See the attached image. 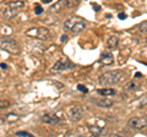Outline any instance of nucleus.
I'll return each mask as SVG.
<instances>
[{"label":"nucleus","instance_id":"nucleus-1","mask_svg":"<svg viewBox=\"0 0 147 137\" xmlns=\"http://www.w3.org/2000/svg\"><path fill=\"white\" fill-rule=\"evenodd\" d=\"M123 71L120 70H113V71H107L103 72L102 75L98 77V82L103 86H113L117 85L119 81L123 79Z\"/></svg>","mask_w":147,"mask_h":137},{"label":"nucleus","instance_id":"nucleus-2","mask_svg":"<svg viewBox=\"0 0 147 137\" xmlns=\"http://www.w3.org/2000/svg\"><path fill=\"white\" fill-rule=\"evenodd\" d=\"M86 22L80 19V17H72V19H67L64 22V28L66 31L71 32L72 34H79L86 28Z\"/></svg>","mask_w":147,"mask_h":137},{"label":"nucleus","instance_id":"nucleus-3","mask_svg":"<svg viewBox=\"0 0 147 137\" xmlns=\"http://www.w3.org/2000/svg\"><path fill=\"white\" fill-rule=\"evenodd\" d=\"M0 45H1V49L5 50V52L10 53V54H18L20 53V47L15 39L9 38V37H1L0 39Z\"/></svg>","mask_w":147,"mask_h":137},{"label":"nucleus","instance_id":"nucleus-4","mask_svg":"<svg viewBox=\"0 0 147 137\" xmlns=\"http://www.w3.org/2000/svg\"><path fill=\"white\" fill-rule=\"evenodd\" d=\"M26 36L32 37V38L47 40L50 37V33H49L48 28H44V27H36V28H30L28 31H26Z\"/></svg>","mask_w":147,"mask_h":137},{"label":"nucleus","instance_id":"nucleus-5","mask_svg":"<svg viewBox=\"0 0 147 137\" xmlns=\"http://www.w3.org/2000/svg\"><path fill=\"white\" fill-rule=\"evenodd\" d=\"M76 65L74 64L69 58H61L59 59L53 65V71H64V70H71V68H75Z\"/></svg>","mask_w":147,"mask_h":137},{"label":"nucleus","instance_id":"nucleus-6","mask_svg":"<svg viewBox=\"0 0 147 137\" xmlns=\"http://www.w3.org/2000/svg\"><path fill=\"white\" fill-rule=\"evenodd\" d=\"M127 126L132 130H142L147 127V119L145 116H135L127 121Z\"/></svg>","mask_w":147,"mask_h":137},{"label":"nucleus","instance_id":"nucleus-7","mask_svg":"<svg viewBox=\"0 0 147 137\" xmlns=\"http://www.w3.org/2000/svg\"><path fill=\"white\" fill-rule=\"evenodd\" d=\"M70 115H71V119L74 121H79L82 119V116H84V109L79 105L74 107L70 109Z\"/></svg>","mask_w":147,"mask_h":137},{"label":"nucleus","instance_id":"nucleus-8","mask_svg":"<svg viewBox=\"0 0 147 137\" xmlns=\"http://www.w3.org/2000/svg\"><path fill=\"white\" fill-rule=\"evenodd\" d=\"M42 121L49 125H57L60 122V119H59L58 115H55V114H45L42 118Z\"/></svg>","mask_w":147,"mask_h":137},{"label":"nucleus","instance_id":"nucleus-9","mask_svg":"<svg viewBox=\"0 0 147 137\" xmlns=\"http://www.w3.org/2000/svg\"><path fill=\"white\" fill-rule=\"evenodd\" d=\"M114 61V56L112 53H103L100 55V59L98 60L99 64H103V65H112Z\"/></svg>","mask_w":147,"mask_h":137},{"label":"nucleus","instance_id":"nucleus-10","mask_svg":"<svg viewBox=\"0 0 147 137\" xmlns=\"http://www.w3.org/2000/svg\"><path fill=\"white\" fill-rule=\"evenodd\" d=\"M88 131L91 132V135H93V136H102L105 130H104V127L102 126H97V125H92L88 127Z\"/></svg>","mask_w":147,"mask_h":137},{"label":"nucleus","instance_id":"nucleus-11","mask_svg":"<svg viewBox=\"0 0 147 137\" xmlns=\"http://www.w3.org/2000/svg\"><path fill=\"white\" fill-rule=\"evenodd\" d=\"M108 97H104V99H100V100H96V104H97L98 107L100 108H110V107H113V100H110V99H107Z\"/></svg>","mask_w":147,"mask_h":137},{"label":"nucleus","instance_id":"nucleus-12","mask_svg":"<svg viewBox=\"0 0 147 137\" xmlns=\"http://www.w3.org/2000/svg\"><path fill=\"white\" fill-rule=\"evenodd\" d=\"M67 6H69V0H59L54 6L50 7V10L52 11H59V10H61V9H64V7H67Z\"/></svg>","mask_w":147,"mask_h":137},{"label":"nucleus","instance_id":"nucleus-13","mask_svg":"<svg viewBox=\"0 0 147 137\" xmlns=\"http://www.w3.org/2000/svg\"><path fill=\"white\" fill-rule=\"evenodd\" d=\"M97 93L102 95V97H113V95H115L117 92L113 88H104V89H98Z\"/></svg>","mask_w":147,"mask_h":137},{"label":"nucleus","instance_id":"nucleus-14","mask_svg":"<svg viewBox=\"0 0 147 137\" xmlns=\"http://www.w3.org/2000/svg\"><path fill=\"white\" fill-rule=\"evenodd\" d=\"M118 44H119V39L115 37V36H112V37H109L108 40H107V45H108V48H110V49L117 48Z\"/></svg>","mask_w":147,"mask_h":137},{"label":"nucleus","instance_id":"nucleus-15","mask_svg":"<svg viewBox=\"0 0 147 137\" xmlns=\"http://www.w3.org/2000/svg\"><path fill=\"white\" fill-rule=\"evenodd\" d=\"M17 12H18V9H12V7H10V9H6L5 12H4L3 15L5 16V19L10 20V19H12V17L16 15Z\"/></svg>","mask_w":147,"mask_h":137},{"label":"nucleus","instance_id":"nucleus-16","mask_svg":"<svg viewBox=\"0 0 147 137\" xmlns=\"http://www.w3.org/2000/svg\"><path fill=\"white\" fill-rule=\"evenodd\" d=\"M7 6H10L12 9H22L25 6V1H22V0H15V1H10L7 3Z\"/></svg>","mask_w":147,"mask_h":137},{"label":"nucleus","instance_id":"nucleus-17","mask_svg":"<svg viewBox=\"0 0 147 137\" xmlns=\"http://www.w3.org/2000/svg\"><path fill=\"white\" fill-rule=\"evenodd\" d=\"M139 31L142 32V33H147V20L144 21L142 24H140V26H139Z\"/></svg>","mask_w":147,"mask_h":137},{"label":"nucleus","instance_id":"nucleus-18","mask_svg":"<svg viewBox=\"0 0 147 137\" xmlns=\"http://www.w3.org/2000/svg\"><path fill=\"white\" fill-rule=\"evenodd\" d=\"M15 135L16 136H27V137L32 136V134H31V132H28V131H17Z\"/></svg>","mask_w":147,"mask_h":137},{"label":"nucleus","instance_id":"nucleus-19","mask_svg":"<svg viewBox=\"0 0 147 137\" xmlns=\"http://www.w3.org/2000/svg\"><path fill=\"white\" fill-rule=\"evenodd\" d=\"M125 88L126 89H135L136 88V83L135 82H129V83L125 85Z\"/></svg>","mask_w":147,"mask_h":137},{"label":"nucleus","instance_id":"nucleus-20","mask_svg":"<svg viewBox=\"0 0 147 137\" xmlns=\"http://www.w3.org/2000/svg\"><path fill=\"white\" fill-rule=\"evenodd\" d=\"M42 12H43L42 6H40V5H36L34 6V13H36V15H40Z\"/></svg>","mask_w":147,"mask_h":137},{"label":"nucleus","instance_id":"nucleus-21","mask_svg":"<svg viewBox=\"0 0 147 137\" xmlns=\"http://www.w3.org/2000/svg\"><path fill=\"white\" fill-rule=\"evenodd\" d=\"M77 89H79L80 92H84V93H87V92H88V89H87L85 86H82V85H79V86H77Z\"/></svg>","mask_w":147,"mask_h":137},{"label":"nucleus","instance_id":"nucleus-22","mask_svg":"<svg viewBox=\"0 0 147 137\" xmlns=\"http://www.w3.org/2000/svg\"><path fill=\"white\" fill-rule=\"evenodd\" d=\"M7 119H9L10 121L17 120V115H16V114H9V115H7Z\"/></svg>","mask_w":147,"mask_h":137},{"label":"nucleus","instance_id":"nucleus-23","mask_svg":"<svg viewBox=\"0 0 147 137\" xmlns=\"http://www.w3.org/2000/svg\"><path fill=\"white\" fill-rule=\"evenodd\" d=\"M67 39H69V37H67V36H66V34H63V36H61V37H60V40H61V42H63V43H65V42H67Z\"/></svg>","mask_w":147,"mask_h":137},{"label":"nucleus","instance_id":"nucleus-24","mask_svg":"<svg viewBox=\"0 0 147 137\" xmlns=\"http://www.w3.org/2000/svg\"><path fill=\"white\" fill-rule=\"evenodd\" d=\"M118 17H119L120 20H125V19H126V13H124V12L121 13V12H120V13L118 15Z\"/></svg>","mask_w":147,"mask_h":137},{"label":"nucleus","instance_id":"nucleus-25","mask_svg":"<svg viewBox=\"0 0 147 137\" xmlns=\"http://www.w3.org/2000/svg\"><path fill=\"white\" fill-rule=\"evenodd\" d=\"M92 6L94 7V10H96V11H99V6H98V5H96V4H92Z\"/></svg>","mask_w":147,"mask_h":137},{"label":"nucleus","instance_id":"nucleus-26","mask_svg":"<svg viewBox=\"0 0 147 137\" xmlns=\"http://www.w3.org/2000/svg\"><path fill=\"white\" fill-rule=\"evenodd\" d=\"M1 68H3V70H6L7 65H6V64H4V62H1Z\"/></svg>","mask_w":147,"mask_h":137},{"label":"nucleus","instance_id":"nucleus-27","mask_svg":"<svg viewBox=\"0 0 147 137\" xmlns=\"http://www.w3.org/2000/svg\"><path fill=\"white\" fill-rule=\"evenodd\" d=\"M135 77H137V79H140V77H141V74H140V72H136V75H135Z\"/></svg>","mask_w":147,"mask_h":137},{"label":"nucleus","instance_id":"nucleus-28","mask_svg":"<svg viewBox=\"0 0 147 137\" xmlns=\"http://www.w3.org/2000/svg\"><path fill=\"white\" fill-rule=\"evenodd\" d=\"M42 1H43V3H45V4H47V3H50V1H52V0H42Z\"/></svg>","mask_w":147,"mask_h":137},{"label":"nucleus","instance_id":"nucleus-29","mask_svg":"<svg viewBox=\"0 0 147 137\" xmlns=\"http://www.w3.org/2000/svg\"><path fill=\"white\" fill-rule=\"evenodd\" d=\"M146 65H147V61H146Z\"/></svg>","mask_w":147,"mask_h":137}]
</instances>
